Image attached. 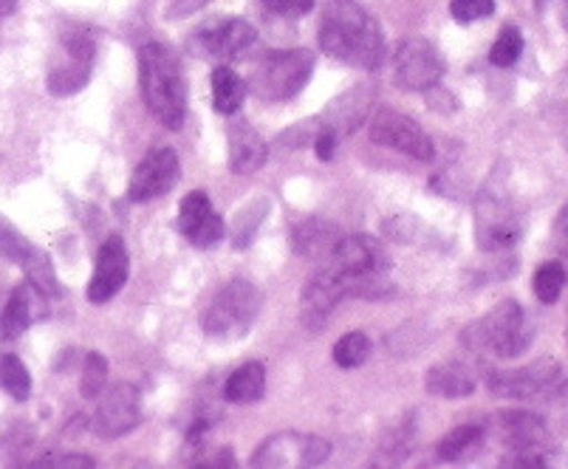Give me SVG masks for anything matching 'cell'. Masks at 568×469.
I'll use <instances>...</instances> for the list:
<instances>
[{
  "label": "cell",
  "mask_w": 568,
  "mask_h": 469,
  "mask_svg": "<svg viewBox=\"0 0 568 469\" xmlns=\"http://www.w3.org/2000/svg\"><path fill=\"white\" fill-rule=\"evenodd\" d=\"M320 49L339 63L374 71L385 57V40L374 14L359 0H328L320 23Z\"/></svg>",
  "instance_id": "1"
},
{
  "label": "cell",
  "mask_w": 568,
  "mask_h": 469,
  "mask_svg": "<svg viewBox=\"0 0 568 469\" xmlns=\"http://www.w3.org/2000/svg\"><path fill=\"white\" fill-rule=\"evenodd\" d=\"M139 88L144 105L170 131H179L187 116V82L182 74V60L162 43H148L139 49Z\"/></svg>",
  "instance_id": "2"
},
{
  "label": "cell",
  "mask_w": 568,
  "mask_h": 469,
  "mask_svg": "<svg viewBox=\"0 0 568 469\" xmlns=\"http://www.w3.org/2000/svg\"><path fill=\"white\" fill-rule=\"evenodd\" d=\"M325 263L345 277L348 297L379 300L390 292L387 275L394 269V261L385 246L371 235H343L332 255L325 257Z\"/></svg>",
  "instance_id": "3"
},
{
  "label": "cell",
  "mask_w": 568,
  "mask_h": 469,
  "mask_svg": "<svg viewBox=\"0 0 568 469\" xmlns=\"http://www.w3.org/2000/svg\"><path fill=\"white\" fill-rule=\"evenodd\" d=\"M464 343L467 348L495 354L498 359H515L529 350L531 328L526 323L524 308L515 300H504L481 319H475L464 332Z\"/></svg>",
  "instance_id": "4"
},
{
  "label": "cell",
  "mask_w": 568,
  "mask_h": 469,
  "mask_svg": "<svg viewBox=\"0 0 568 469\" xmlns=\"http://www.w3.org/2000/svg\"><path fill=\"white\" fill-rule=\"evenodd\" d=\"M261 314V292L250 281H232L201 314V328L215 343H232L250 334Z\"/></svg>",
  "instance_id": "5"
},
{
  "label": "cell",
  "mask_w": 568,
  "mask_h": 469,
  "mask_svg": "<svg viewBox=\"0 0 568 469\" xmlns=\"http://www.w3.org/2000/svg\"><path fill=\"white\" fill-rule=\"evenodd\" d=\"M524 238V213L500 190H487L475 204V241L489 255H504Z\"/></svg>",
  "instance_id": "6"
},
{
  "label": "cell",
  "mask_w": 568,
  "mask_h": 469,
  "mask_svg": "<svg viewBox=\"0 0 568 469\" xmlns=\"http://www.w3.org/2000/svg\"><path fill=\"white\" fill-rule=\"evenodd\" d=\"M314 71V54L306 49L277 51L268 54L261 65H257L252 85L257 88V94L266 100H292L306 88L308 77Z\"/></svg>",
  "instance_id": "7"
},
{
  "label": "cell",
  "mask_w": 568,
  "mask_h": 469,
  "mask_svg": "<svg viewBox=\"0 0 568 469\" xmlns=\"http://www.w3.org/2000/svg\"><path fill=\"white\" fill-rule=\"evenodd\" d=\"M60 49H63V60L51 65L49 71V91L54 96H71L77 94L80 88L88 85L91 80V69H94L97 57V40L94 34L82 29V26H71L65 29L63 40H60Z\"/></svg>",
  "instance_id": "8"
},
{
  "label": "cell",
  "mask_w": 568,
  "mask_h": 469,
  "mask_svg": "<svg viewBox=\"0 0 568 469\" xmlns=\"http://www.w3.org/2000/svg\"><path fill=\"white\" fill-rule=\"evenodd\" d=\"M332 456V445L320 436L275 432L255 450L252 467H320Z\"/></svg>",
  "instance_id": "9"
},
{
  "label": "cell",
  "mask_w": 568,
  "mask_h": 469,
  "mask_svg": "<svg viewBox=\"0 0 568 469\" xmlns=\"http://www.w3.org/2000/svg\"><path fill=\"white\" fill-rule=\"evenodd\" d=\"M444 57L425 38H407L394 51V80L405 91H433L444 77Z\"/></svg>",
  "instance_id": "10"
},
{
  "label": "cell",
  "mask_w": 568,
  "mask_h": 469,
  "mask_svg": "<svg viewBox=\"0 0 568 469\" xmlns=\"http://www.w3.org/2000/svg\"><path fill=\"white\" fill-rule=\"evenodd\" d=\"M0 255L7 257V261L18 263L20 269H23V275L29 277V283H32L38 292H43L45 297L60 295L54 263L49 261V255H45L40 246H34L32 241L26 238L12 221L3 218V215H0Z\"/></svg>",
  "instance_id": "11"
},
{
  "label": "cell",
  "mask_w": 568,
  "mask_h": 469,
  "mask_svg": "<svg viewBox=\"0 0 568 469\" xmlns=\"http://www.w3.org/2000/svg\"><path fill=\"white\" fill-rule=\"evenodd\" d=\"M371 142L385 144L390 151L405 153L416 162H433V156H436L433 139L416 122L407 120L405 113L390 111V108H382L371 120Z\"/></svg>",
  "instance_id": "12"
},
{
  "label": "cell",
  "mask_w": 568,
  "mask_h": 469,
  "mask_svg": "<svg viewBox=\"0 0 568 469\" xmlns=\"http://www.w3.org/2000/svg\"><path fill=\"white\" fill-rule=\"evenodd\" d=\"M504 441L509 445L515 458H506L504 467H529L544 469L546 463V445H549V430L544 419L531 414H513L504 419Z\"/></svg>",
  "instance_id": "13"
},
{
  "label": "cell",
  "mask_w": 568,
  "mask_h": 469,
  "mask_svg": "<svg viewBox=\"0 0 568 469\" xmlns=\"http://www.w3.org/2000/svg\"><path fill=\"white\" fill-rule=\"evenodd\" d=\"M144 419L142 396L133 385L119 383L100 399L94 414V432L100 438H119L136 430Z\"/></svg>",
  "instance_id": "14"
},
{
  "label": "cell",
  "mask_w": 568,
  "mask_h": 469,
  "mask_svg": "<svg viewBox=\"0 0 568 469\" xmlns=\"http://www.w3.org/2000/svg\"><path fill=\"white\" fill-rule=\"evenodd\" d=\"M179 175H182V167H179V156H175L173 147H156L133 170L131 184H128V198L136 201V204L159 198V195L170 193L175 187Z\"/></svg>",
  "instance_id": "15"
},
{
  "label": "cell",
  "mask_w": 568,
  "mask_h": 469,
  "mask_svg": "<svg viewBox=\"0 0 568 469\" xmlns=\"http://www.w3.org/2000/svg\"><path fill=\"white\" fill-rule=\"evenodd\" d=\"M348 297V283L345 277L339 275L334 266L325 263L323 269L314 272L312 277L303 286L301 295V306H303V323L308 328H323L332 317L334 308Z\"/></svg>",
  "instance_id": "16"
},
{
  "label": "cell",
  "mask_w": 568,
  "mask_h": 469,
  "mask_svg": "<svg viewBox=\"0 0 568 469\" xmlns=\"http://www.w3.org/2000/svg\"><path fill=\"white\" fill-rule=\"evenodd\" d=\"M128 272H131V257H128L125 241L119 238V235H111L100 246V255H97L94 277L88 283V300L94 303V306L113 300L125 288Z\"/></svg>",
  "instance_id": "17"
},
{
  "label": "cell",
  "mask_w": 568,
  "mask_h": 469,
  "mask_svg": "<svg viewBox=\"0 0 568 469\" xmlns=\"http://www.w3.org/2000/svg\"><path fill=\"white\" fill-rule=\"evenodd\" d=\"M560 374V365L555 359H537V363L524 365L515 370H493L487 376V385L500 399H529L540 390L549 388Z\"/></svg>",
  "instance_id": "18"
},
{
  "label": "cell",
  "mask_w": 568,
  "mask_h": 469,
  "mask_svg": "<svg viewBox=\"0 0 568 469\" xmlns=\"http://www.w3.org/2000/svg\"><path fill=\"white\" fill-rule=\"evenodd\" d=\"M179 230H182V235L190 241V244L206 249V246L219 244V241L224 238L226 226L224 221H221V215L213 213V204H210L206 193L193 190V193H187L182 198V210H179Z\"/></svg>",
  "instance_id": "19"
},
{
  "label": "cell",
  "mask_w": 568,
  "mask_h": 469,
  "mask_svg": "<svg viewBox=\"0 0 568 469\" xmlns=\"http://www.w3.org/2000/svg\"><path fill=\"white\" fill-rule=\"evenodd\" d=\"M257 40L255 26L244 18L221 20V23H206L199 34H195V45L204 54L215 57V60H232V57L244 54L252 43Z\"/></svg>",
  "instance_id": "20"
},
{
  "label": "cell",
  "mask_w": 568,
  "mask_h": 469,
  "mask_svg": "<svg viewBox=\"0 0 568 469\" xmlns=\"http://www.w3.org/2000/svg\"><path fill=\"white\" fill-rule=\"evenodd\" d=\"M268 147L261 133L246 122H230V170L237 175H250L266 164Z\"/></svg>",
  "instance_id": "21"
},
{
  "label": "cell",
  "mask_w": 568,
  "mask_h": 469,
  "mask_svg": "<svg viewBox=\"0 0 568 469\" xmlns=\"http://www.w3.org/2000/svg\"><path fill=\"white\" fill-rule=\"evenodd\" d=\"M40 297H45L43 292L32 286V283L26 281L20 286H14L12 297H9L7 308H3V317H0V337L3 339H18L29 332L34 319H38V303Z\"/></svg>",
  "instance_id": "22"
},
{
  "label": "cell",
  "mask_w": 568,
  "mask_h": 469,
  "mask_svg": "<svg viewBox=\"0 0 568 469\" xmlns=\"http://www.w3.org/2000/svg\"><path fill=\"white\" fill-rule=\"evenodd\" d=\"M343 238L337 232V226L328 224L323 218H308L303 221L292 235L294 252L301 257H312V261H325V257L332 255L337 241Z\"/></svg>",
  "instance_id": "23"
},
{
  "label": "cell",
  "mask_w": 568,
  "mask_h": 469,
  "mask_svg": "<svg viewBox=\"0 0 568 469\" xmlns=\"http://www.w3.org/2000/svg\"><path fill=\"white\" fill-rule=\"evenodd\" d=\"M427 390L433 396H442V399H467V396L475 394V376L469 374L467 365L458 363H444V365H433L427 370L425 379Z\"/></svg>",
  "instance_id": "24"
},
{
  "label": "cell",
  "mask_w": 568,
  "mask_h": 469,
  "mask_svg": "<svg viewBox=\"0 0 568 469\" xmlns=\"http://www.w3.org/2000/svg\"><path fill=\"white\" fill-rule=\"evenodd\" d=\"M371 102H374V91H368V88H356L351 94H343L339 100H334L332 108L323 113V120L320 122L337 133L354 131V128L368 116Z\"/></svg>",
  "instance_id": "25"
},
{
  "label": "cell",
  "mask_w": 568,
  "mask_h": 469,
  "mask_svg": "<svg viewBox=\"0 0 568 469\" xmlns=\"http://www.w3.org/2000/svg\"><path fill=\"white\" fill-rule=\"evenodd\" d=\"M266 390V368L261 363H246L226 379L224 399L232 405H252Z\"/></svg>",
  "instance_id": "26"
},
{
  "label": "cell",
  "mask_w": 568,
  "mask_h": 469,
  "mask_svg": "<svg viewBox=\"0 0 568 469\" xmlns=\"http://www.w3.org/2000/svg\"><path fill=\"white\" fill-rule=\"evenodd\" d=\"M246 100V82L235 74L232 69L221 65L213 71V105L219 113H235L241 111Z\"/></svg>",
  "instance_id": "27"
},
{
  "label": "cell",
  "mask_w": 568,
  "mask_h": 469,
  "mask_svg": "<svg viewBox=\"0 0 568 469\" xmlns=\"http://www.w3.org/2000/svg\"><path fill=\"white\" fill-rule=\"evenodd\" d=\"M481 441H484L481 427H475V425L456 427V430H450L442 441H438L436 456L442 458V461H462V458H467L475 447L481 445Z\"/></svg>",
  "instance_id": "28"
},
{
  "label": "cell",
  "mask_w": 568,
  "mask_h": 469,
  "mask_svg": "<svg viewBox=\"0 0 568 469\" xmlns=\"http://www.w3.org/2000/svg\"><path fill=\"white\" fill-rule=\"evenodd\" d=\"M0 388L18 401H26L32 396V376H29L26 365L14 354L0 357Z\"/></svg>",
  "instance_id": "29"
},
{
  "label": "cell",
  "mask_w": 568,
  "mask_h": 469,
  "mask_svg": "<svg viewBox=\"0 0 568 469\" xmlns=\"http://www.w3.org/2000/svg\"><path fill=\"white\" fill-rule=\"evenodd\" d=\"M562 286H566V269H562L560 261H546L544 266H537L535 281H531L537 300L551 306V303L560 300Z\"/></svg>",
  "instance_id": "30"
},
{
  "label": "cell",
  "mask_w": 568,
  "mask_h": 469,
  "mask_svg": "<svg viewBox=\"0 0 568 469\" xmlns=\"http://www.w3.org/2000/svg\"><path fill=\"white\" fill-rule=\"evenodd\" d=\"M520 54H524V34H520L518 26H504V32L489 49V63L498 65V69H509V65L518 63Z\"/></svg>",
  "instance_id": "31"
},
{
  "label": "cell",
  "mask_w": 568,
  "mask_h": 469,
  "mask_svg": "<svg viewBox=\"0 0 568 469\" xmlns=\"http://www.w3.org/2000/svg\"><path fill=\"white\" fill-rule=\"evenodd\" d=\"M371 357V339L363 332H351L345 337H339V343L334 345V363L339 368L351 370L365 365V359Z\"/></svg>",
  "instance_id": "32"
},
{
  "label": "cell",
  "mask_w": 568,
  "mask_h": 469,
  "mask_svg": "<svg viewBox=\"0 0 568 469\" xmlns=\"http://www.w3.org/2000/svg\"><path fill=\"white\" fill-rule=\"evenodd\" d=\"M108 385V359L97 350H91L85 357V365H82L80 376V394L82 399H100V394Z\"/></svg>",
  "instance_id": "33"
},
{
  "label": "cell",
  "mask_w": 568,
  "mask_h": 469,
  "mask_svg": "<svg viewBox=\"0 0 568 469\" xmlns=\"http://www.w3.org/2000/svg\"><path fill=\"white\" fill-rule=\"evenodd\" d=\"M450 12L458 23H475L495 12V0H450Z\"/></svg>",
  "instance_id": "34"
},
{
  "label": "cell",
  "mask_w": 568,
  "mask_h": 469,
  "mask_svg": "<svg viewBox=\"0 0 568 469\" xmlns=\"http://www.w3.org/2000/svg\"><path fill=\"white\" fill-rule=\"evenodd\" d=\"M337 142H339V133L332 131V128H320V133L314 136V151H317L320 162H332L334 151H337Z\"/></svg>",
  "instance_id": "35"
},
{
  "label": "cell",
  "mask_w": 568,
  "mask_h": 469,
  "mask_svg": "<svg viewBox=\"0 0 568 469\" xmlns=\"http://www.w3.org/2000/svg\"><path fill=\"white\" fill-rule=\"evenodd\" d=\"M272 12L288 14V18H301V14L312 12L314 0H263Z\"/></svg>",
  "instance_id": "36"
},
{
  "label": "cell",
  "mask_w": 568,
  "mask_h": 469,
  "mask_svg": "<svg viewBox=\"0 0 568 469\" xmlns=\"http://www.w3.org/2000/svg\"><path fill=\"white\" fill-rule=\"evenodd\" d=\"M551 246H555L560 255L568 257V204L560 210L555 224H551Z\"/></svg>",
  "instance_id": "37"
},
{
  "label": "cell",
  "mask_w": 568,
  "mask_h": 469,
  "mask_svg": "<svg viewBox=\"0 0 568 469\" xmlns=\"http://www.w3.org/2000/svg\"><path fill=\"white\" fill-rule=\"evenodd\" d=\"M206 3H213V0H173V7H170L168 14L173 20H182V18H190V14L201 12Z\"/></svg>",
  "instance_id": "38"
},
{
  "label": "cell",
  "mask_w": 568,
  "mask_h": 469,
  "mask_svg": "<svg viewBox=\"0 0 568 469\" xmlns=\"http://www.w3.org/2000/svg\"><path fill=\"white\" fill-rule=\"evenodd\" d=\"M34 467H94V461L85 456H65V458H45V461H38Z\"/></svg>",
  "instance_id": "39"
},
{
  "label": "cell",
  "mask_w": 568,
  "mask_h": 469,
  "mask_svg": "<svg viewBox=\"0 0 568 469\" xmlns=\"http://www.w3.org/2000/svg\"><path fill=\"white\" fill-rule=\"evenodd\" d=\"M14 12H18V0H0V20H7Z\"/></svg>",
  "instance_id": "40"
},
{
  "label": "cell",
  "mask_w": 568,
  "mask_h": 469,
  "mask_svg": "<svg viewBox=\"0 0 568 469\" xmlns=\"http://www.w3.org/2000/svg\"><path fill=\"white\" fill-rule=\"evenodd\" d=\"M546 3H549V0H537V7H546ZM560 23L568 32V0H560Z\"/></svg>",
  "instance_id": "41"
},
{
  "label": "cell",
  "mask_w": 568,
  "mask_h": 469,
  "mask_svg": "<svg viewBox=\"0 0 568 469\" xmlns=\"http://www.w3.org/2000/svg\"><path fill=\"white\" fill-rule=\"evenodd\" d=\"M562 142H566V151H568V125H566V131H562Z\"/></svg>",
  "instance_id": "42"
},
{
  "label": "cell",
  "mask_w": 568,
  "mask_h": 469,
  "mask_svg": "<svg viewBox=\"0 0 568 469\" xmlns=\"http://www.w3.org/2000/svg\"><path fill=\"white\" fill-rule=\"evenodd\" d=\"M566 343H568V328H566Z\"/></svg>",
  "instance_id": "43"
}]
</instances>
